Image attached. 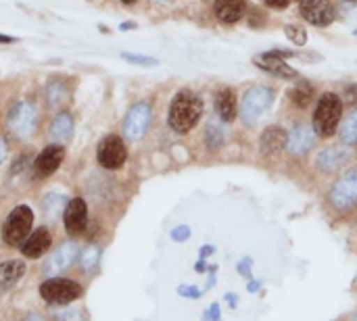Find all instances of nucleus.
<instances>
[{"instance_id":"nucleus-1","label":"nucleus","mask_w":357,"mask_h":321,"mask_svg":"<svg viewBox=\"0 0 357 321\" xmlns=\"http://www.w3.org/2000/svg\"><path fill=\"white\" fill-rule=\"evenodd\" d=\"M203 115V102L192 90H182L169 104V127L178 134H188Z\"/></svg>"},{"instance_id":"nucleus-2","label":"nucleus","mask_w":357,"mask_h":321,"mask_svg":"<svg viewBox=\"0 0 357 321\" xmlns=\"http://www.w3.org/2000/svg\"><path fill=\"white\" fill-rule=\"evenodd\" d=\"M341 113H343V100L335 92L322 94L314 113V125H312L314 132L322 138L335 136L339 121H341Z\"/></svg>"},{"instance_id":"nucleus-3","label":"nucleus","mask_w":357,"mask_h":321,"mask_svg":"<svg viewBox=\"0 0 357 321\" xmlns=\"http://www.w3.org/2000/svg\"><path fill=\"white\" fill-rule=\"evenodd\" d=\"M274 102V92L266 86H255L251 88L241 102V117L247 125H255L272 107Z\"/></svg>"},{"instance_id":"nucleus-4","label":"nucleus","mask_w":357,"mask_h":321,"mask_svg":"<svg viewBox=\"0 0 357 321\" xmlns=\"http://www.w3.org/2000/svg\"><path fill=\"white\" fill-rule=\"evenodd\" d=\"M31 224H33V213L29 207L21 205V207H15L10 211V215L6 217L4 221V228H2V238L8 246H15V244H21L25 242V238L29 236L31 232Z\"/></svg>"},{"instance_id":"nucleus-5","label":"nucleus","mask_w":357,"mask_h":321,"mask_svg":"<svg viewBox=\"0 0 357 321\" xmlns=\"http://www.w3.org/2000/svg\"><path fill=\"white\" fill-rule=\"evenodd\" d=\"M40 297L50 305H67L82 297V286L71 280L52 278L40 286Z\"/></svg>"},{"instance_id":"nucleus-6","label":"nucleus","mask_w":357,"mask_h":321,"mask_svg":"<svg viewBox=\"0 0 357 321\" xmlns=\"http://www.w3.org/2000/svg\"><path fill=\"white\" fill-rule=\"evenodd\" d=\"M331 203L337 211H349L357 203V169L345 171L331 190Z\"/></svg>"},{"instance_id":"nucleus-7","label":"nucleus","mask_w":357,"mask_h":321,"mask_svg":"<svg viewBox=\"0 0 357 321\" xmlns=\"http://www.w3.org/2000/svg\"><path fill=\"white\" fill-rule=\"evenodd\" d=\"M8 127L19 138H27L36 127V109L27 102H19L8 113Z\"/></svg>"},{"instance_id":"nucleus-8","label":"nucleus","mask_w":357,"mask_h":321,"mask_svg":"<svg viewBox=\"0 0 357 321\" xmlns=\"http://www.w3.org/2000/svg\"><path fill=\"white\" fill-rule=\"evenodd\" d=\"M128 150L117 136H109L98 144V163L105 169H119L126 163Z\"/></svg>"},{"instance_id":"nucleus-9","label":"nucleus","mask_w":357,"mask_h":321,"mask_svg":"<svg viewBox=\"0 0 357 321\" xmlns=\"http://www.w3.org/2000/svg\"><path fill=\"white\" fill-rule=\"evenodd\" d=\"M149 121H151V109L149 104L140 102L136 107L130 109L126 121H123V134L128 140H140L144 134H146V127H149Z\"/></svg>"},{"instance_id":"nucleus-10","label":"nucleus","mask_w":357,"mask_h":321,"mask_svg":"<svg viewBox=\"0 0 357 321\" xmlns=\"http://www.w3.org/2000/svg\"><path fill=\"white\" fill-rule=\"evenodd\" d=\"M284 56H287V52H282V50H274V52H264V54L255 56V58H253V63H255L257 67H261V69H266V71L274 73V75L284 77V79H297V77H299V73H297L291 65H287Z\"/></svg>"},{"instance_id":"nucleus-11","label":"nucleus","mask_w":357,"mask_h":321,"mask_svg":"<svg viewBox=\"0 0 357 321\" xmlns=\"http://www.w3.org/2000/svg\"><path fill=\"white\" fill-rule=\"evenodd\" d=\"M301 15L314 25H328L335 19L331 0H301Z\"/></svg>"},{"instance_id":"nucleus-12","label":"nucleus","mask_w":357,"mask_h":321,"mask_svg":"<svg viewBox=\"0 0 357 321\" xmlns=\"http://www.w3.org/2000/svg\"><path fill=\"white\" fill-rule=\"evenodd\" d=\"M63 219H65V228L69 234H82L86 230L88 224V209L86 203L82 198H73L67 203L65 211H63Z\"/></svg>"},{"instance_id":"nucleus-13","label":"nucleus","mask_w":357,"mask_h":321,"mask_svg":"<svg viewBox=\"0 0 357 321\" xmlns=\"http://www.w3.org/2000/svg\"><path fill=\"white\" fill-rule=\"evenodd\" d=\"M77 257V246L73 242H67V244H61L48 259H46V265H44V272L46 276H59L61 272H65Z\"/></svg>"},{"instance_id":"nucleus-14","label":"nucleus","mask_w":357,"mask_h":321,"mask_svg":"<svg viewBox=\"0 0 357 321\" xmlns=\"http://www.w3.org/2000/svg\"><path fill=\"white\" fill-rule=\"evenodd\" d=\"M63 159H65V148H63V146L54 144V146L44 148V150L40 152V157L36 159V165H33L36 175L48 178L50 173H54V171L59 169V165H61Z\"/></svg>"},{"instance_id":"nucleus-15","label":"nucleus","mask_w":357,"mask_h":321,"mask_svg":"<svg viewBox=\"0 0 357 321\" xmlns=\"http://www.w3.org/2000/svg\"><path fill=\"white\" fill-rule=\"evenodd\" d=\"M314 142H316V132H314V127H307V125H297L291 134H289V138H287V148L293 152V155H305L312 146H314Z\"/></svg>"},{"instance_id":"nucleus-16","label":"nucleus","mask_w":357,"mask_h":321,"mask_svg":"<svg viewBox=\"0 0 357 321\" xmlns=\"http://www.w3.org/2000/svg\"><path fill=\"white\" fill-rule=\"evenodd\" d=\"M48 246H50V232L46 228H40L25 238V242L21 244V253L29 259H38L48 251Z\"/></svg>"},{"instance_id":"nucleus-17","label":"nucleus","mask_w":357,"mask_h":321,"mask_svg":"<svg viewBox=\"0 0 357 321\" xmlns=\"http://www.w3.org/2000/svg\"><path fill=\"white\" fill-rule=\"evenodd\" d=\"M349 159V150L347 148H341V146H333V148H326L318 155L316 159V167L324 173H331L335 169H339L345 161Z\"/></svg>"},{"instance_id":"nucleus-18","label":"nucleus","mask_w":357,"mask_h":321,"mask_svg":"<svg viewBox=\"0 0 357 321\" xmlns=\"http://www.w3.org/2000/svg\"><path fill=\"white\" fill-rule=\"evenodd\" d=\"M245 0H215V17L222 23H236L243 15H245Z\"/></svg>"},{"instance_id":"nucleus-19","label":"nucleus","mask_w":357,"mask_h":321,"mask_svg":"<svg viewBox=\"0 0 357 321\" xmlns=\"http://www.w3.org/2000/svg\"><path fill=\"white\" fill-rule=\"evenodd\" d=\"M25 274L23 261H6L0 265V295L8 292Z\"/></svg>"},{"instance_id":"nucleus-20","label":"nucleus","mask_w":357,"mask_h":321,"mask_svg":"<svg viewBox=\"0 0 357 321\" xmlns=\"http://www.w3.org/2000/svg\"><path fill=\"white\" fill-rule=\"evenodd\" d=\"M215 111H218V115H220V119L222 121H234L236 119V96H234V92L232 90H220L218 92V96H215Z\"/></svg>"},{"instance_id":"nucleus-21","label":"nucleus","mask_w":357,"mask_h":321,"mask_svg":"<svg viewBox=\"0 0 357 321\" xmlns=\"http://www.w3.org/2000/svg\"><path fill=\"white\" fill-rule=\"evenodd\" d=\"M287 138L289 134L280 127H270L264 132L261 136V150L266 155H272V152H278L282 148V144H287Z\"/></svg>"},{"instance_id":"nucleus-22","label":"nucleus","mask_w":357,"mask_h":321,"mask_svg":"<svg viewBox=\"0 0 357 321\" xmlns=\"http://www.w3.org/2000/svg\"><path fill=\"white\" fill-rule=\"evenodd\" d=\"M73 134V121L67 113H61L54 123H52V130H50V138L54 142H67Z\"/></svg>"},{"instance_id":"nucleus-23","label":"nucleus","mask_w":357,"mask_h":321,"mask_svg":"<svg viewBox=\"0 0 357 321\" xmlns=\"http://www.w3.org/2000/svg\"><path fill=\"white\" fill-rule=\"evenodd\" d=\"M61 211H65V198L61 194H48L44 198V213L46 217L52 221L61 215Z\"/></svg>"},{"instance_id":"nucleus-24","label":"nucleus","mask_w":357,"mask_h":321,"mask_svg":"<svg viewBox=\"0 0 357 321\" xmlns=\"http://www.w3.org/2000/svg\"><path fill=\"white\" fill-rule=\"evenodd\" d=\"M341 140L345 144H356L357 142V111H354L343 123H341Z\"/></svg>"},{"instance_id":"nucleus-25","label":"nucleus","mask_w":357,"mask_h":321,"mask_svg":"<svg viewBox=\"0 0 357 321\" xmlns=\"http://www.w3.org/2000/svg\"><path fill=\"white\" fill-rule=\"evenodd\" d=\"M65 88L61 86V84H56V81H52L48 88H46V98H48V102L52 104V107H59L63 100H65Z\"/></svg>"},{"instance_id":"nucleus-26","label":"nucleus","mask_w":357,"mask_h":321,"mask_svg":"<svg viewBox=\"0 0 357 321\" xmlns=\"http://www.w3.org/2000/svg\"><path fill=\"white\" fill-rule=\"evenodd\" d=\"M96 263H98V249L96 246H88L82 253V267L86 272H94L96 269Z\"/></svg>"},{"instance_id":"nucleus-27","label":"nucleus","mask_w":357,"mask_h":321,"mask_svg":"<svg viewBox=\"0 0 357 321\" xmlns=\"http://www.w3.org/2000/svg\"><path fill=\"white\" fill-rule=\"evenodd\" d=\"M291 96H293V100H295L299 107H307L310 100H312V88H310V86H299L297 90L291 92Z\"/></svg>"},{"instance_id":"nucleus-28","label":"nucleus","mask_w":357,"mask_h":321,"mask_svg":"<svg viewBox=\"0 0 357 321\" xmlns=\"http://www.w3.org/2000/svg\"><path fill=\"white\" fill-rule=\"evenodd\" d=\"M287 36L291 38V42L293 44H305L307 42V33H305V29L303 27H299V25H287Z\"/></svg>"},{"instance_id":"nucleus-29","label":"nucleus","mask_w":357,"mask_h":321,"mask_svg":"<svg viewBox=\"0 0 357 321\" xmlns=\"http://www.w3.org/2000/svg\"><path fill=\"white\" fill-rule=\"evenodd\" d=\"M54 321H86L84 313L79 309H63V311H56L52 315Z\"/></svg>"},{"instance_id":"nucleus-30","label":"nucleus","mask_w":357,"mask_h":321,"mask_svg":"<svg viewBox=\"0 0 357 321\" xmlns=\"http://www.w3.org/2000/svg\"><path fill=\"white\" fill-rule=\"evenodd\" d=\"M123 58H128L130 63H136V65H151V67L159 63L157 58H151V56H138V54H128V52L123 54Z\"/></svg>"},{"instance_id":"nucleus-31","label":"nucleus","mask_w":357,"mask_h":321,"mask_svg":"<svg viewBox=\"0 0 357 321\" xmlns=\"http://www.w3.org/2000/svg\"><path fill=\"white\" fill-rule=\"evenodd\" d=\"M188 236H190V228H186V226H180V228H176V230L172 232V238H174L176 242H184Z\"/></svg>"},{"instance_id":"nucleus-32","label":"nucleus","mask_w":357,"mask_h":321,"mask_svg":"<svg viewBox=\"0 0 357 321\" xmlns=\"http://www.w3.org/2000/svg\"><path fill=\"white\" fill-rule=\"evenodd\" d=\"M180 295L182 297H192V299H199L201 297V292H197V288H186V286L180 288Z\"/></svg>"},{"instance_id":"nucleus-33","label":"nucleus","mask_w":357,"mask_h":321,"mask_svg":"<svg viewBox=\"0 0 357 321\" xmlns=\"http://www.w3.org/2000/svg\"><path fill=\"white\" fill-rule=\"evenodd\" d=\"M268 6H274V8H284L289 4V0H266Z\"/></svg>"},{"instance_id":"nucleus-34","label":"nucleus","mask_w":357,"mask_h":321,"mask_svg":"<svg viewBox=\"0 0 357 321\" xmlns=\"http://www.w3.org/2000/svg\"><path fill=\"white\" fill-rule=\"evenodd\" d=\"M218 311H220V309H218V305H213V307H211V311H209V313H205V320L218 321Z\"/></svg>"},{"instance_id":"nucleus-35","label":"nucleus","mask_w":357,"mask_h":321,"mask_svg":"<svg viewBox=\"0 0 357 321\" xmlns=\"http://www.w3.org/2000/svg\"><path fill=\"white\" fill-rule=\"evenodd\" d=\"M356 98H357V86H351V88H349V96H347V102H351V104H354V102H356Z\"/></svg>"},{"instance_id":"nucleus-36","label":"nucleus","mask_w":357,"mask_h":321,"mask_svg":"<svg viewBox=\"0 0 357 321\" xmlns=\"http://www.w3.org/2000/svg\"><path fill=\"white\" fill-rule=\"evenodd\" d=\"M4 157H6V144H4V140L0 138V163L4 161Z\"/></svg>"},{"instance_id":"nucleus-37","label":"nucleus","mask_w":357,"mask_h":321,"mask_svg":"<svg viewBox=\"0 0 357 321\" xmlns=\"http://www.w3.org/2000/svg\"><path fill=\"white\" fill-rule=\"evenodd\" d=\"M0 42H2V44H10V42H13V38H10V36H2V33H0Z\"/></svg>"},{"instance_id":"nucleus-38","label":"nucleus","mask_w":357,"mask_h":321,"mask_svg":"<svg viewBox=\"0 0 357 321\" xmlns=\"http://www.w3.org/2000/svg\"><path fill=\"white\" fill-rule=\"evenodd\" d=\"M25 321H44V320H42L40 315H27V318H25Z\"/></svg>"},{"instance_id":"nucleus-39","label":"nucleus","mask_w":357,"mask_h":321,"mask_svg":"<svg viewBox=\"0 0 357 321\" xmlns=\"http://www.w3.org/2000/svg\"><path fill=\"white\" fill-rule=\"evenodd\" d=\"M121 2H126V4H132V2H136V0H121Z\"/></svg>"},{"instance_id":"nucleus-40","label":"nucleus","mask_w":357,"mask_h":321,"mask_svg":"<svg viewBox=\"0 0 357 321\" xmlns=\"http://www.w3.org/2000/svg\"><path fill=\"white\" fill-rule=\"evenodd\" d=\"M351 321H357V313H356V315H354V320H351Z\"/></svg>"}]
</instances>
